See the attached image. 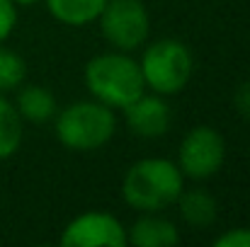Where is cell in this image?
Returning <instances> with one entry per match:
<instances>
[{
	"mask_svg": "<svg viewBox=\"0 0 250 247\" xmlns=\"http://www.w3.org/2000/svg\"><path fill=\"white\" fill-rule=\"evenodd\" d=\"M17 24V10H15V2L12 0H0V44L12 34Z\"/></svg>",
	"mask_w": 250,
	"mask_h": 247,
	"instance_id": "cell-16",
	"label": "cell"
},
{
	"mask_svg": "<svg viewBox=\"0 0 250 247\" xmlns=\"http://www.w3.org/2000/svg\"><path fill=\"white\" fill-rule=\"evenodd\" d=\"M104 2L107 0H46V7L59 22L68 27H83L100 17Z\"/></svg>",
	"mask_w": 250,
	"mask_h": 247,
	"instance_id": "cell-12",
	"label": "cell"
},
{
	"mask_svg": "<svg viewBox=\"0 0 250 247\" xmlns=\"http://www.w3.org/2000/svg\"><path fill=\"white\" fill-rule=\"evenodd\" d=\"M233 102H236V109L241 112V116L250 119V80L243 82V85H238Z\"/></svg>",
	"mask_w": 250,
	"mask_h": 247,
	"instance_id": "cell-17",
	"label": "cell"
},
{
	"mask_svg": "<svg viewBox=\"0 0 250 247\" xmlns=\"http://www.w3.org/2000/svg\"><path fill=\"white\" fill-rule=\"evenodd\" d=\"M15 109L20 112V116L24 121L44 124L56 116V99H54L51 90H46L44 85H24L17 92Z\"/></svg>",
	"mask_w": 250,
	"mask_h": 247,
	"instance_id": "cell-10",
	"label": "cell"
},
{
	"mask_svg": "<svg viewBox=\"0 0 250 247\" xmlns=\"http://www.w3.org/2000/svg\"><path fill=\"white\" fill-rule=\"evenodd\" d=\"M226 160V141L214 126H194L180 143L177 167L189 179L214 177Z\"/></svg>",
	"mask_w": 250,
	"mask_h": 247,
	"instance_id": "cell-6",
	"label": "cell"
},
{
	"mask_svg": "<svg viewBox=\"0 0 250 247\" xmlns=\"http://www.w3.org/2000/svg\"><path fill=\"white\" fill-rule=\"evenodd\" d=\"M117 119L112 107L87 99L56 112V138L71 151H97L112 141Z\"/></svg>",
	"mask_w": 250,
	"mask_h": 247,
	"instance_id": "cell-3",
	"label": "cell"
},
{
	"mask_svg": "<svg viewBox=\"0 0 250 247\" xmlns=\"http://www.w3.org/2000/svg\"><path fill=\"white\" fill-rule=\"evenodd\" d=\"M22 143V116L15 104L0 95V160H7L17 153Z\"/></svg>",
	"mask_w": 250,
	"mask_h": 247,
	"instance_id": "cell-13",
	"label": "cell"
},
{
	"mask_svg": "<svg viewBox=\"0 0 250 247\" xmlns=\"http://www.w3.org/2000/svg\"><path fill=\"white\" fill-rule=\"evenodd\" d=\"M141 76L156 95H177L192 78V54L177 39H158L141 56Z\"/></svg>",
	"mask_w": 250,
	"mask_h": 247,
	"instance_id": "cell-4",
	"label": "cell"
},
{
	"mask_svg": "<svg viewBox=\"0 0 250 247\" xmlns=\"http://www.w3.org/2000/svg\"><path fill=\"white\" fill-rule=\"evenodd\" d=\"M85 85L97 102L112 109H124L146 92L141 66L126 54L95 56L85 66Z\"/></svg>",
	"mask_w": 250,
	"mask_h": 247,
	"instance_id": "cell-2",
	"label": "cell"
},
{
	"mask_svg": "<svg viewBox=\"0 0 250 247\" xmlns=\"http://www.w3.org/2000/svg\"><path fill=\"white\" fill-rule=\"evenodd\" d=\"M15 5H34V2H39V0H12Z\"/></svg>",
	"mask_w": 250,
	"mask_h": 247,
	"instance_id": "cell-18",
	"label": "cell"
},
{
	"mask_svg": "<svg viewBox=\"0 0 250 247\" xmlns=\"http://www.w3.org/2000/svg\"><path fill=\"white\" fill-rule=\"evenodd\" d=\"M97 19L102 37L117 51H134L148 39L151 19L141 0H107Z\"/></svg>",
	"mask_w": 250,
	"mask_h": 247,
	"instance_id": "cell-5",
	"label": "cell"
},
{
	"mask_svg": "<svg viewBox=\"0 0 250 247\" xmlns=\"http://www.w3.org/2000/svg\"><path fill=\"white\" fill-rule=\"evenodd\" d=\"M214 247H250V228H231L226 233H221Z\"/></svg>",
	"mask_w": 250,
	"mask_h": 247,
	"instance_id": "cell-15",
	"label": "cell"
},
{
	"mask_svg": "<svg viewBox=\"0 0 250 247\" xmlns=\"http://www.w3.org/2000/svg\"><path fill=\"white\" fill-rule=\"evenodd\" d=\"M63 247H122L126 245V230L124 226L112 216L102 211H90L73 218L63 233Z\"/></svg>",
	"mask_w": 250,
	"mask_h": 247,
	"instance_id": "cell-7",
	"label": "cell"
},
{
	"mask_svg": "<svg viewBox=\"0 0 250 247\" xmlns=\"http://www.w3.org/2000/svg\"><path fill=\"white\" fill-rule=\"evenodd\" d=\"M126 124L139 138H161L170 126V107L161 95H141L124 107Z\"/></svg>",
	"mask_w": 250,
	"mask_h": 247,
	"instance_id": "cell-8",
	"label": "cell"
},
{
	"mask_svg": "<svg viewBox=\"0 0 250 247\" xmlns=\"http://www.w3.org/2000/svg\"><path fill=\"white\" fill-rule=\"evenodd\" d=\"M27 78V63L24 58L2 46L0 44V92H10V90H17Z\"/></svg>",
	"mask_w": 250,
	"mask_h": 247,
	"instance_id": "cell-14",
	"label": "cell"
},
{
	"mask_svg": "<svg viewBox=\"0 0 250 247\" xmlns=\"http://www.w3.org/2000/svg\"><path fill=\"white\" fill-rule=\"evenodd\" d=\"M185 189V174L166 158H146L134 163L122 179L124 201L144 213H158L177 201Z\"/></svg>",
	"mask_w": 250,
	"mask_h": 247,
	"instance_id": "cell-1",
	"label": "cell"
},
{
	"mask_svg": "<svg viewBox=\"0 0 250 247\" xmlns=\"http://www.w3.org/2000/svg\"><path fill=\"white\" fill-rule=\"evenodd\" d=\"M177 209H180V218L192 226V228H207L216 221V199L209 191L202 189H189L177 196Z\"/></svg>",
	"mask_w": 250,
	"mask_h": 247,
	"instance_id": "cell-11",
	"label": "cell"
},
{
	"mask_svg": "<svg viewBox=\"0 0 250 247\" xmlns=\"http://www.w3.org/2000/svg\"><path fill=\"white\" fill-rule=\"evenodd\" d=\"M126 243L136 247H175L180 243V233L172 221L146 213L134 223L131 233L126 235Z\"/></svg>",
	"mask_w": 250,
	"mask_h": 247,
	"instance_id": "cell-9",
	"label": "cell"
}]
</instances>
